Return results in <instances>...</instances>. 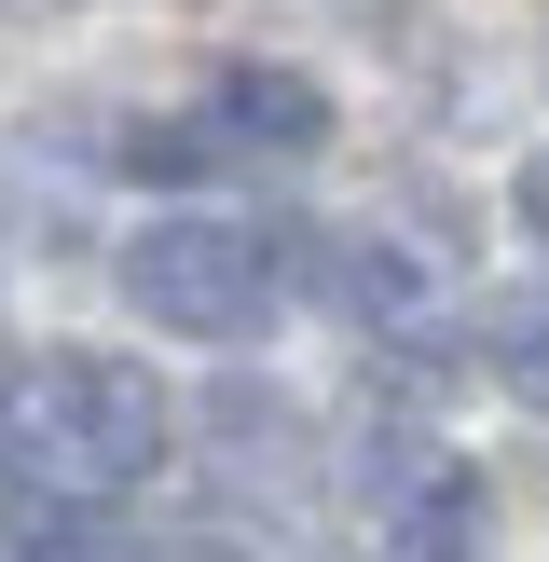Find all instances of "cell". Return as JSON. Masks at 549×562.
I'll list each match as a JSON object with an SVG mask.
<instances>
[{"instance_id":"cell-3","label":"cell","mask_w":549,"mask_h":562,"mask_svg":"<svg viewBox=\"0 0 549 562\" xmlns=\"http://www.w3.org/2000/svg\"><path fill=\"white\" fill-rule=\"evenodd\" d=\"M206 137H220V151H329V97L302 69H274V55H234Z\"/></svg>"},{"instance_id":"cell-1","label":"cell","mask_w":549,"mask_h":562,"mask_svg":"<svg viewBox=\"0 0 549 562\" xmlns=\"http://www.w3.org/2000/svg\"><path fill=\"white\" fill-rule=\"evenodd\" d=\"M0 453L27 467V494H110V481H152L165 467V384L137 357L97 344H55L0 384Z\"/></svg>"},{"instance_id":"cell-8","label":"cell","mask_w":549,"mask_h":562,"mask_svg":"<svg viewBox=\"0 0 549 562\" xmlns=\"http://www.w3.org/2000/svg\"><path fill=\"white\" fill-rule=\"evenodd\" d=\"M508 220H522V234L549 247V151H536V165H522V179H508Z\"/></svg>"},{"instance_id":"cell-2","label":"cell","mask_w":549,"mask_h":562,"mask_svg":"<svg viewBox=\"0 0 549 562\" xmlns=\"http://www.w3.org/2000/svg\"><path fill=\"white\" fill-rule=\"evenodd\" d=\"M124 302L165 344H261L289 289H274V234H247V220H152L124 247Z\"/></svg>"},{"instance_id":"cell-5","label":"cell","mask_w":549,"mask_h":562,"mask_svg":"<svg viewBox=\"0 0 549 562\" xmlns=\"http://www.w3.org/2000/svg\"><path fill=\"white\" fill-rule=\"evenodd\" d=\"M329 289H344L357 316H412V261H399V247H371V234L329 247Z\"/></svg>"},{"instance_id":"cell-9","label":"cell","mask_w":549,"mask_h":562,"mask_svg":"<svg viewBox=\"0 0 549 562\" xmlns=\"http://www.w3.org/2000/svg\"><path fill=\"white\" fill-rule=\"evenodd\" d=\"M426 562H467V549H426Z\"/></svg>"},{"instance_id":"cell-6","label":"cell","mask_w":549,"mask_h":562,"mask_svg":"<svg viewBox=\"0 0 549 562\" xmlns=\"http://www.w3.org/2000/svg\"><path fill=\"white\" fill-rule=\"evenodd\" d=\"M494 371H508V398L549 412V302H508V316H494Z\"/></svg>"},{"instance_id":"cell-4","label":"cell","mask_w":549,"mask_h":562,"mask_svg":"<svg viewBox=\"0 0 549 562\" xmlns=\"http://www.w3.org/2000/svg\"><path fill=\"white\" fill-rule=\"evenodd\" d=\"M0 562H110V521L69 494H14L0 508Z\"/></svg>"},{"instance_id":"cell-7","label":"cell","mask_w":549,"mask_h":562,"mask_svg":"<svg viewBox=\"0 0 549 562\" xmlns=\"http://www.w3.org/2000/svg\"><path fill=\"white\" fill-rule=\"evenodd\" d=\"M206 151H220L206 124H137V137H124V165H137V179H192Z\"/></svg>"}]
</instances>
